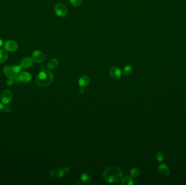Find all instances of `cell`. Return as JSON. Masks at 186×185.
Masks as SVG:
<instances>
[{
  "label": "cell",
  "mask_w": 186,
  "mask_h": 185,
  "mask_svg": "<svg viewBox=\"0 0 186 185\" xmlns=\"http://www.w3.org/2000/svg\"><path fill=\"white\" fill-rule=\"evenodd\" d=\"M102 177L104 180L109 183H115L121 181L123 174L121 169L115 166L108 167L103 172Z\"/></svg>",
  "instance_id": "cell-1"
},
{
  "label": "cell",
  "mask_w": 186,
  "mask_h": 185,
  "mask_svg": "<svg viewBox=\"0 0 186 185\" xmlns=\"http://www.w3.org/2000/svg\"><path fill=\"white\" fill-rule=\"evenodd\" d=\"M53 80L52 73L48 70H44L38 75L36 78V84L39 87H47L51 84Z\"/></svg>",
  "instance_id": "cell-2"
},
{
  "label": "cell",
  "mask_w": 186,
  "mask_h": 185,
  "mask_svg": "<svg viewBox=\"0 0 186 185\" xmlns=\"http://www.w3.org/2000/svg\"><path fill=\"white\" fill-rule=\"evenodd\" d=\"M22 67L20 65H13V66H5L3 71L5 76L10 80H15L18 77L20 72L21 71Z\"/></svg>",
  "instance_id": "cell-3"
},
{
  "label": "cell",
  "mask_w": 186,
  "mask_h": 185,
  "mask_svg": "<svg viewBox=\"0 0 186 185\" xmlns=\"http://www.w3.org/2000/svg\"><path fill=\"white\" fill-rule=\"evenodd\" d=\"M55 12L59 17H64L66 16L68 9L67 7L62 3H57L55 6Z\"/></svg>",
  "instance_id": "cell-4"
},
{
  "label": "cell",
  "mask_w": 186,
  "mask_h": 185,
  "mask_svg": "<svg viewBox=\"0 0 186 185\" xmlns=\"http://www.w3.org/2000/svg\"><path fill=\"white\" fill-rule=\"evenodd\" d=\"M4 48L7 52H13L18 49V44L14 40H8L5 42Z\"/></svg>",
  "instance_id": "cell-5"
},
{
  "label": "cell",
  "mask_w": 186,
  "mask_h": 185,
  "mask_svg": "<svg viewBox=\"0 0 186 185\" xmlns=\"http://www.w3.org/2000/svg\"><path fill=\"white\" fill-rule=\"evenodd\" d=\"M32 80V76L31 74L27 72H22L20 73L18 78L15 80V82L18 83H29Z\"/></svg>",
  "instance_id": "cell-6"
},
{
  "label": "cell",
  "mask_w": 186,
  "mask_h": 185,
  "mask_svg": "<svg viewBox=\"0 0 186 185\" xmlns=\"http://www.w3.org/2000/svg\"><path fill=\"white\" fill-rule=\"evenodd\" d=\"M13 93L9 90H5L2 93L1 95V101L4 104L11 103L13 99Z\"/></svg>",
  "instance_id": "cell-7"
},
{
  "label": "cell",
  "mask_w": 186,
  "mask_h": 185,
  "mask_svg": "<svg viewBox=\"0 0 186 185\" xmlns=\"http://www.w3.org/2000/svg\"><path fill=\"white\" fill-rule=\"evenodd\" d=\"M32 58L37 63H41L45 60L44 53L40 50H35L32 53Z\"/></svg>",
  "instance_id": "cell-8"
},
{
  "label": "cell",
  "mask_w": 186,
  "mask_h": 185,
  "mask_svg": "<svg viewBox=\"0 0 186 185\" xmlns=\"http://www.w3.org/2000/svg\"><path fill=\"white\" fill-rule=\"evenodd\" d=\"M34 61L33 59L29 57H25L20 62V66L22 67V69H28L31 68L33 65Z\"/></svg>",
  "instance_id": "cell-9"
},
{
  "label": "cell",
  "mask_w": 186,
  "mask_h": 185,
  "mask_svg": "<svg viewBox=\"0 0 186 185\" xmlns=\"http://www.w3.org/2000/svg\"><path fill=\"white\" fill-rule=\"evenodd\" d=\"M65 172L62 168H56L51 172L50 177L54 179H59L63 177L64 175Z\"/></svg>",
  "instance_id": "cell-10"
},
{
  "label": "cell",
  "mask_w": 186,
  "mask_h": 185,
  "mask_svg": "<svg viewBox=\"0 0 186 185\" xmlns=\"http://www.w3.org/2000/svg\"><path fill=\"white\" fill-rule=\"evenodd\" d=\"M122 72L117 67H113L109 70V75L114 79H119L121 76Z\"/></svg>",
  "instance_id": "cell-11"
},
{
  "label": "cell",
  "mask_w": 186,
  "mask_h": 185,
  "mask_svg": "<svg viewBox=\"0 0 186 185\" xmlns=\"http://www.w3.org/2000/svg\"><path fill=\"white\" fill-rule=\"evenodd\" d=\"M158 170L160 173V174L162 175L164 177H167L169 174L170 170L169 167L165 164H161L158 167Z\"/></svg>",
  "instance_id": "cell-12"
},
{
  "label": "cell",
  "mask_w": 186,
  "mask_h": 185,
  "mask_svg": "<svg viewBox=\"0 0 186 185\" xmlns=\"http://www.w3.org/2000/svg\"><path fill=\"white\" fill-rule=\"evenodd\" d=\"M90 83V79L87 76H83L78 80V84L81 87H85L88 86Z\"/></svg>",
  "instance_id": "cell-13"
},
{
  "label": "cell",
  "mask_w": 186,
  "mask_h": 185,
  "mask_svg": "<svg viewBox=\"0 0 186 185\" xmlns=\"http://www.w3.org/2000/svg\"><path fill=\"white\" fill-rule=\"evenodd\" d=\"M8 54L5 49H0V63H3L8 59Z\"/></svg>",
  "instance_id": "cell-14"
},
{
  "label": "cell",
  "mask_w": 186,
  "mask_h": 185,
  "mask_svg": "<svg viewBox=\"0 0 186 185\" xmlns=\"http://www.w3.org/2000/svg\"><path fill=\"white\" fill-rule=\"evenodd\" d=\"M58 64L59 61L57 59H52L48 62V64H47V67L50 70L55 69L56 67L58 66Z\"/></svg>",
  "instance_id": "cell-15"
},
{
  "label": "cell",
  "mask_w": 186,
  "mask_h": 185,
  "mask_svg": "<svg viewBox=\"0 0 186 185\" xmlns=\"http://www.w3.org/2000/svg\"><path fill=\"white\" fill-rule=\"evenodd\" d=\"M133 180L132 177H126L122 180L121 185H133Z\"/></svg>",
  "instance_id": "cell-16"
},
{
  "label": "cell",
  "mask_w": 186,
  "mask_h": 185,
  "mask_svg": "<svg viewBox=\"0 0 186 185\" xmlns=\"http://www.w3.org/2000/svg\"><path fill=\"white\" fill-rule=\"evenodd\" d=\"M80 179L83 183H87L89 180V175L87 172H83L81 174Z\"/></svg>",
  "instance_id": "cell-17"
},
{
  "label": "cell",
  "mask_w": 186,
  "mask_h": 185,
  "mask_svg": "<svg viewBox=\"0 0 186 185\" xmlns=\"http://www.w3.org/2000/svg\"><path fill=\"white\" fill-rule=\"evenodd\" d=\"M132 71V67L130 65H127L125 66L122 70V74L124 76H128L130 74L131 72Z\"/></svg>",
  "instance_id": "cell-18"
},
{
  "label": "cell",
  "mask_w": 186,
  "mask_h": 185,
  "mask_svg": "<svg viewBox=\"0 0 186 185\" xmlns=\"http://www.w3.org/2000/svg\"><path fill=\"white\" fill-rule=\"evenodd\" d=\"M140 174L139 170L137 168H132L130 171V175L132 177H138Z\"/></svg>",
  "instance_id": "cell-19"
},
{
  "label": "cell",
  "mask_w": 186,
  "mask_h": 185,
  "mask_svg": "<svg viewBox=\"0 0 186 185\" xmlns=\"http://www.w3.org/2000/svg\"><path fill=\"white\" fill-rule=\"evenodd\" d=\"M82 2V0H70L71 4L75 7L80 6L81 5Z\"/></svg>",
  "instance_id": "cell-20"
},
{
  "label": "cell",
  "mask_w": 186,
  "mask_h": 185,
  "mask_svg": "<svg viewBox=\"0 0 186 185\" xmlns=\"http://www.w3.org/2000/svg\"><path fill=\"white\" fill-rule=\"evenodd\" d=\"M156 159L159 162H162L164 161V156L162 153L158 152L156 154Z\"/></svg>",
  "instance_id": "cell-21"
},
{
  "label": "cell",
  "mask_w": 186,
  "mask_h": 185,
  "mask_svg": "<svg viewBox=\"0 0 186 185\" xmlns=\"http://www.w3.org/2000/svg\"><path fill=\"white\" fill-rule=\"evenodd\" d=\"M15 83V81H14V80H8L7 81V85H8V86H12V85H13L14 84V83Z\"/></svg>",
  "instance_id": "cell-22"
},
{
  "label": "cell",
  "mask_w": 186,
  "mask_h": 185,
  "mask_svg": "<svg viewBox=\"0 0 186 185\" xmlns=\"http://www.w3.org/2000/svg\"><path fill=\"white\" fill-rule=\"evenodd\" d=\"M5 109V106L3 103H0V112H2Z\"/></svg>",
  "instance_id": "cell-23"
},
{
  "label": "cell",
  "mask_w": 186,
  "mask_h": 185,
  "mask_svg": "<svg viewBox=\"0 0 186 185\" xmlns=\"http://www.w3.org/2000/svg\"><path fill=\"white\" fill-rule=\"evenodd\" d=\"M63 170H64L65 173H69V167H65L63 168Z\"/></svg>",
  "instance_id": "cell-24"
},
{
  "label": "cell",
  "mask_w": 186,
  "mask_h": 185,
  "mask_svg": "<svg viewBox=\"0 0 186 185\" xmlns=\"http://www.w3.org/2000/svg\"><path fill=\"white\" fill-rule=\"evenodd\" d=\"M3 45V41L2 39L0 38V48Z\"/></svg>",
  "instance_id": "cell-25"
}]
</instances>
